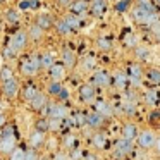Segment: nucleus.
I'll list each match as a JSON object with an SVG mask.
<instances>
[{
	"label": "nucleus",
	"mask_w": 160,
	"mask_h": 160,
	"mask_svg": "<svg viewBox=\"0 0 160 160\" xmlns=\"http://www.w3.org/2000/svg\"><path fill=\"white\" fill-rule=\"evenodd\" d=\"M0 150L4 153H12L16 150V139H14V134H12V129H7L4 138L0 139Z\"/></svg>",
	"instance_id": "obj_1"
},
{
	"label": "nucleus",
	"mask_w": 160,
	"mask_h": 160,
	"mask_svg": "<svg viewBox=\"0 0 160 160\" xmlns=\"http://www.w3.org/2000/svg\"><path fill=\"white\" fill-rule=\"evenodd\" d=\"M42 67V62H40L38 57H31V59L24 60L21 66V71L22 74H26V76H33V74L38 72V69Z\"/></svg>",
	"instance_id": "obj_2"
},
{
	"label": "nucleus",
	"mask_w": 160,
	"mask_h": 160,
	"mask_svg": "<svg viewBox=\"0 0 160 160\" xmlns=\"http://www.w3.org/2000/svg\"><path fill=\"white\" fill-rule=\"evenodd\" d=\"M26 42H28V33H24V31H18V33H16V35L11 38V43H9V45H11L12 48L16 50V52H19L21 48H24Z\"/></svg>",
	"instance_id": "obj_3"
},
{
	"label": "nucleus",
	"mask_w": 160,
	"mask_h": 160,
	"mask_svg": "<svg viewBox=\"0 0 160 160\" xmlns=\"http://www.w3.org/2000/svg\"><path fill=\"white\" fill-rule=\"evenodd\" d=\"M132 16H134V19L138 22H143V24H150V22L153 21V14L152 12H148V11H145L143 7H136L134 11H132Z\"/></svg>",
	"instance_id": "obj_4"
},
{
	"label": "nucleus",
	"mask_w": 160,
	"mask_h": 160,
	"mask_svg": "<svg viewBox=\"0 0 160 160\" xmlns=\"http://www.w3.org/2000/svg\"><path fill=\"white\" fill-rule=\"evenodd\" d=\"M138 141H139V146H141V148H152L157 143V139H155V134H153L152 131H143L141 134L138 136Z\"/></svg>",
	"instance_id": "obj_5"
},
{
	"label": "nucleus",
	"mask_w": 160,
	"mask_h": 160,
	"mask_svg": "<svg viewBox=\"0 0 160 160\" xmlns=\"http://www.w3.org/2000/svg\"><path fill=\"white\" fill-rule=\"evenodd\" d=\"M66 114H67V110H66V107H64V105L52 103V105L48 107V115H50V119H59V121H62V119L66 117Z\"/></svg>",
	"instance_id": "obj_6"
},
{
	"label": "nucleus",
	"mask_w": 160,
	"mask_h": 160,
	"mask_svg": "<svg viewBox=\"0 0 160 160\" xmlns=\"http://www.w3.org/2000/svg\"><path fill=\"white\" fill-rule=\"evenodd\" d=\"M114 150H115V153H119V155H128V153L132 150V143L129 141V139H126V138H121L117 143H115Z\"/></svg>",
	"instance_id": "obj_7"
},
{
	"label": "nucleus",
	"mask_w": 160,
	"mask_h": 160,
	"mask_svg": "<svg viewBox=\"0 0 160 160\" xmlns=\"http://www.w3.org/2000/svg\"><path fill=\"white\" fill-rule=\"evenodd\" d=\"M18 91H19V86H18V81H16L14 78L9 79V81H4V93H5V97L14 98L16 95H18Z\"/></svg>",
	"instance_id": "obj_8"
},
{
	"label": "nucleus",
	"mask_w": 160,
	"mask_h": 160,
	"mask_svg": "<svg viewBox=\"0 0 160 160\" xmlns=\"http://www.w3.org/2000/svg\"><path fill=\"white\" fill-rule=\"evenodd\" d=\"M105 122V115L98 114V112H91L86 115V124H90L91 128H100Z\"/></svg>",
	"instance_id": "obj_9"
},
{
	"label": "nucleus",
	"mask_w": 160,
	"mask_h": 160,
	"mask_svg": "<svg viewBox=\"0 0 160 160\" xmlns=\"http://www.w3.org/2000/svg\"><path fill=\"white\" fill-rule=\"evenodd\" d=\"M139 136V131H138V128H136L134 124H126L124 128H122V138H126V139H129V141H132L134 138H138Z\"/></svg>",
	"instance_id": "obj_10"
},
{
	"label": "nucleus",
	"mask_w": 160,
	"mask_h": 160,
	"mask_svg": "<svg viewBox=\"0 0 160 160\" xmlns=\"http://www.w3.org/2000/svg\"><path fill=\"white\" fill-rule=\"evenodd\" d=\"M93 83L97 84V86H107V84L110 83V78H108V74L105 72V71H97V72L93 74Z\"/></svg>",
	"instance_id": "obj_11"
},
{
	"label": "nucleus",
	"mask_w": 160,
	"mask_h": 160,
	"mask_svg": "<svg viewBox=\"0 0 160 160\" xmlns=\"http://www.w3.org/2000/svg\"><path fill=\"white\" fill-rule=\"evenodd\" d=\"M50 74H52L53 81H60L66 76V67L60 66V64H53V66L50 67Z\"/></svg>",
	"instance_id": "obj_12"
},
{
	"label": "nucleus",
	"mask_w": 160,
	"mask_h": 160,
	"mask_svg": "<svg viewBox=\"0 0 160 160\" xmlns=\"http://www.w3.org/2000/svg\"><path fill=\"white\" fill-rule=\"evenodd\" d=\"M29 103H31V107L35 108V110H42V108L47 105V97H45L43 93H40V91H38V95H36V97L33 98Z\"/></svg>",
	"instance_id": "obj_13"
},
{
	"label": "nucleus",
	"mask_w": 160,
	"mask_h": 160,
	"mask_svg": "<svg viewBox=\"0 0 160 160\" xmlns=\"http://www.w3.org/2000/svg\"><path fill=\"white\" fill-rule=\"evenodd\" d=\"M79 95H81V100L83 102H91L95 98V90L90 86V84H84V86L79 90Z\"/></svg>",
	"instance_id": "obj_14"
},
{
	"label": "nucleus",
	"mask_w": 160,
	"mask_h": 160,
	"mask_svg": "<svg viewBox=\"0 0 160 160\" xmlns=\"http://www.w3.org/2000/svg\"><path fill=\"white\" fill-rule=\"evenodd\" d=\"M107 9V4H105V0H93V4H91V12L95 16H102Z\"/></svg>",
	"instance_id": "obj_15"
},
{
	"label": "nucleus",
	"mask_w": 160,
	"mask_h": 160,
	"mask_svg": "<svg viewBox=\"0 0 160 160\" xmlns=\"http://www.w3.org/2000/svg\"><path fill=\"white\" fill-rule=\"evenodd\" d=\"M86 9H88V4L84 2V0H76V2L71 4V11H72V14H83Z\"/></svg>",
	"instance_id": "obj_16"
},
{
	"label": "nucleus",
	"mask_w": 160,
	"mask_h": 160,
	"mask_svg": "<svg viewBox=\"0 0 160 160\" xmlns=\"http://www.w3.org/2000/svg\"><path fill=\"white\" fill-rule=\"evenodd\" d=\"M36 24L42 29H48L50 26H52V18H50L48 14H40L38 19H36Z\"/></svg>",
	"instance_id": "obj_17"
},
{
	"label": "nucleus",
	"mask_w": 160,
	"mask_h": 160,
	"mask_svg": "<svg viewBox=\"0 0 160 160\" xmlns=\"http://www.w3.org/2000/svg\"><path fill=\"white\" fill-rule=\"evenodd\" d=\"M43 141H45V132H42V131L33 132L31 139H29V143H31V146H33V148H35V146H40Z\"/></svg>",
	"instance_id": "obj_18"
},
{
	"label": "nucleus",
	"mask_w": 160,
	"mask_h": 160,
	"mask_svg": "<svg viewBox=\"0 0 160 160\" xmlns=\"http://www.w3.org/2000/svg\"><path fill=\"white\" fill-rule=\"evenodd\" d=\"M28 36L31 40H40L43 36V29L40 28L38 24H33L31 28H29V31H28Z\"/></svg>",
	"instance_id": "obj_19"
},
{
	"label": "nucleus",
	"mask_w": 160,
	"mask_h": 160,
	"mask_svg": "<svg viewBox=\"0 0 160 160\" xmlns=\"http://www.w3.org/2000/svg\"><path fill=\"white\" fill-rule=\"evenodd\" d=\"M95 108H97V112H98V114H102V115H108V114L112 112V108L108 107V105L105 103V102H102V100H100V102H97Z\"/></svg>",
	"instance_id": "obj_20"
},
{
	"label": "nucleus",
	"mask_w": 160,
	"mask_h": 160,
	"mask_svg": "<svg viewBox=\"0 0 160 160\" xmlns=\"http://www.w3.org/2000/svg\"><path fill=\"white\" fill-rule=\"evenodd\" d=\"M129 76H131V79L136 83L138 78H141V67H139L138 64H132V66L129 67Z\"/></svg>",
	"instance_id": "obj_21"
},
{
	"label": "nucleus",
	"mask_w": 160,
	"mask_h": 160,
	"mask_svg": "<svg viewBox=\"0 0 160 160\" xmlns=\"http://www.w3.org/2000/svg\"><path fill=\"white\" fill-rule=\"evenodd\" d=\"M64 21H66L67 24L71 26V29H76V28H79V19L76 18V14H67L66 18H64Z\"/></svg>",
	"instance_id": "obj_22"
},
{
	"label": "nucleus",
	"mask_w": 160,
	"mask_h": 160,
	"mask_svg": "<svg viewBox=\"0 0 160 160\" xmlns=\"http://www.w3.org/2000/svg\"><path fill=\"white\" fill-rule=\"evenodd\" d=\"M55 28H57V31H59L60 35H67V33H71V26L67 24L64 19H62V21H57L55 22Z\"/></svg>",
	"instance_id": "obj_23"
},
{
	"label": "nucleus",
	"mask_w": 160,
	"mask_h": 160,
	"mask_svg": "<svg viewBox=\"0 0 160 160\" xmlns=\"http://www.w3.org/2000/svg\"><path fill=\"white\" fill-rule=\"evenodd\" d=\"M146 78H148L152 83L160 84V71L158 69H150L148 72H146Z\"/></svg>",
	"instance_id": "obj_24"
},
{
	"label": "nucleus",
	"mask_w": 160,
	"mask_h": 160,
	"mask_svg": "<svg viewBox=\"0 0 160 160\" xmlns=\"http://www.w3.org/2000/svg\"><path fill=\"white\" fill-rule=\"evenodd\" d=\"M62 59H64V64H66L67 67H72L74 66V53L71 52V50H64Z\"/></svg>",
	"instance_id": "obj_25"
},
{
	"label": "nucleus",
	"mask_w": 160,
	"mask_h": 160,
	"mask_svg": "<svg viewBox=\"0 0 160 160\" xmlns=\"http://www.w3.org/2000/svg\"><path fill=\"white\" fill-rule=\"evenodd\" d=\"M105 136L102 134V132H95V136H93V145L97 146V148H105Z\"/></svg>",
	"instance_id": "obj_26"
},
{
	"label": "nucleus",
	"mask_w": 160,
	"mask_h": 160,
	"mask_svg": "<svg viewBox=\"0 0 160 160\" xmlns=\"http://www.w3.org/2000/svg\"><path fill=\"white\" fill-rule=\"evenodd\" d=\"M146 102H148V105H157V102H158V93H157L155 90H150L146 91Z\"/></svg>",
	"instance_id": "obj_27"
},
{
	"label": "nucleus",
	"mask_w": 160,
	"mask_h": 160,
	"mask_svg": "<svg viewBox=\"0 0 160 160\" xmlns=\"http://www.w3.org/2000/svg\"><path fill=\"white\" fill-rule=\"evenodd\" d=\"M40 62H42V67H52L53 66V55L52 53H45V55L40 59Z\"/></svg>",
	"instance_id": "obj_28"
},
{
	"label": "nucleus",
	"mask_w": 160,
	"mask_h": 160,
	"mask_svg": "<svg viewBox=\"0 0 160 160\" xmlns=\"http://www.w3.org/2000/svg\"><path fill=\"white\" fill-rule=\"evenodd\" d=\"M36 95H38V90H36L35 86H28V88L24 90V98H26L28 102H31L33 98L36 97Z\"/></svg>",
	"instance_id": "obj_29"
},
{
	"label": "nucleus",
	"mask_w": 160,
	"mask_h": 160,
	"mask_svg": "<svg viewBox=\"0 0 160 160\" xmlns=\"http://www.w3.org/2000/svg\"><path fill=\"white\" fill-rule=\"evenodd\" d=\"M24 157H26V152L21 148H16L14 152L11 153V160H24Z\"/></svg>",
	"instance_id": "obj_30"
},
{
	"label": "nucleus",
	"mask_w": 160,
	"mask_h": 160,
	"mask_svg": "<svg viewBox=\"0 0 160 160\" xmlns=\"http://www.w3.org/2000/svg\"><path fill=\"white\" fill-rule=\"evenodd\" d=\"M48 91H50L52 95H57V97H59V95H60V91H62V86L59 84V81H53V83L48 86Z\"/></svg>",
	"instance_id": "obj_31"
},
{
	"label": "nucleus",
	"mask_w": 160,
	"mask_h": 160,
	"mask_svg": "<svg viewBox=\"0 0 160 160\" xmlns=\"http://www.w3.org/2000/svg\"><path fill=\"white\" fill-rule=\"evenodd\" d=\"M0 78H2L4 81L12 79V71L9 69V67H2V69H0Z\"/></svg>",
	"instance_id": "obj_32"
},
{
	"label": "nucleus",
	"mask_w": 160,
	"mask_h": 160,
	"mask_svg": "<svg viewBox=\"0 0 160 160\" xmlns=\"http://www.w3.org/2000/svg\"><path fill=\"white\" fill-rule=\"evenodd\" d=\"M7 21L11 22V24H16V22L19 21L18 12H16V11H9V12H7Z\"/></svg>",
	"instance_id": "obj_33"
},
{
	"label": "nucleus",
	"mask_w": 160,
	"mask_h": 160,
	"mask_svg": "<svg viewBox=\"0 0 160 160\" xmlns=\"http://www.w3.org/2000/svg\"><path fill=\"white\" fill-rule=\"evenodd\" d=\"M48 129H50V121H47V119H42V121L38 122V131L45 132V131H48Z\"/></svg>",
	"instance_id": "obj_34"
},
{
	"label": "nucleus",
	"mask_w": 160,
	"mask_h": 160,
	"mask_svg": "<svg viewBox=\"0 0 160 160\" xmlns=\"http://www.w3.org/2000/svg\"><path fill=\"white\" fill-rule=\"evenodd\" d=\"M98 47H100L102 50H108V48H110V43H108L105 38H100V40H98Z\"/></svg>",
	"instance_id": "obj_35"
},
{
	"label": "nucleus",
	"mask_w": 160,
	"mask_h": 160,
	"mask_svg": "<svg viewBox=\"0 0 160 160\" xmlns=\"http://www.w3.org/2000/svg\"><path fill=\"white\" fill-rule=\"evenodd\" d=\"M115 9H117L119 12L126 11V9H128V0H122V2H117V4H115Z\"/></svg>",
	"instance_id": "obj_36"
},
{
	"label": "nucleus",
	"mask_w": 160,
	"mask_h": 160,
	"mask_svg": "<svg viewBox=\"0 0 160 160\" xmlns=\"http://www.w3.org/2000/svg\"><path fill=\"white\" fill-rule=\"evenodd\" d=\"M24 160H38V157H36L35 150H29V152H26V157Z\"/></svg>",
	"instance_id": "obj_37"
},
{
	"label": "nucleus",
	"mask_w": 160,
	"mask_h": 160,
	"mask_svg": "<svg viewBox=\"0 0 160 160\" xmlns=\"http://www.w3.org/2000/svg\"><path fill=\"white\" fill-rule=\"evenodd\" d=\"M16 53H18V52H16V50H14V48H12V47H11V45H9V47H7V48H5V57H14V55H16Z\"/></svg>",
	"instance_id": "obj_38"
},
{
	"label": "nucleus",
	"mask_w": 160,
	"mask_h": 160,
	"mask_svg": "<svg viewBox=\"0 0 160 160\" xmlns=\"http://www.w3.org/2000/svg\"><path fill=\"white\" fill-rule=\"evenodd\" d=\"M124 112H128L129 115H132L134 114V107H132L131 103H124Z\"/></svg>",
	"instance_id": "obj_39"
},
{
	"label": "nucleus",
	"mask_w": 160,
	"mask_h": 160,
	"mask_svg": "<svg viewBox=\"0 0 160 160\" xmlns=\"http://www.w3.org/2000/svg\"><path fill=\"white\" fill-rule=\"evenodd\" d=\"M19 9L26 11V9H31V4H29V0H22L21 4H19Z\"/></svg>",
	"instance_id": "obj_40"
},
{
	"label": "nucleus",
	"mask_w": 160,
	"mask_h": 160,
	"mask_svg": "<svg viewBox=\"0 0 160 160\" xmlns=\"http://www.w3.org/2000/svg\"><path fill=\"white\" fill-rule=\"evenodd\" d=\"M138 57H141V59H146L148 57V52H146V48H138Z\"/></svg>",
	"instance_id": "obj_41"
},
{
	"label": "nucleus",
	"mask_w": 160,
	"mask_h": 160,
	"mask_svg": "<svg viewBox=\"0 0 160 160\" xmlns=\"http://www.w3.org/2000/svg\"><path fill=\"white\" fill-rule=\"evenodd\" d=\"M93 66H95L93 59H84V67H86V69H91Z\"/></svg>",
	"instance_id": "obj_42"
},
{
	"label": "nucleus",
	"mask_w": 160,
	"mask_h": 160,
	"mask_svg": "<svg viewBox=\"0 0 160 160\" xmlns=\"http://www.w3.org/2000/svg\"><path fill=\"white\" fill-rule=\"evenodd\" d=\"M115 81H117V84H119V86H122V84L126 83V78L122 76V74H117V78H115Z\"/></svg>",
	"instance_id": "obj_43"
},
{
	"label": "nucleus",
	"mask_w": 160,
	"mask_h": 160,
	"mask_svg": "<svg viewBox=\"0 0 160 160\" xmlns=\"http://www.w3.org/2000/svg\"><path fill=\"white\" fill-rule=\"evenodd\" d=\"M59 97L62 98V100H66V98L69 97V93H67V90H64V88H62V91H60V95H59Z\"/></svg>",
	"instance_id": "obj_44"
},
{
	"label": "nucleus",
	"mask_w": 160,
	"mask_h": 160,
	"mask_svg": "<svg viewBox=\"0 0 160 160\" xmlns=\"http://www.w3.org/2000/svg\"><path fill=\"white\" fill-rule=\"evenodd\" d=\"M150 117H152V121H158V119H160V112H153Z\"/></svg>",
	"instance_id": "obj_45"
},
{
	"label": "nucleus",
	"mask_w": 160,
	"mask_h": 160,
	"mask_svg": "<svg viewBox=\"0 0 160 160\" xmlns=\"http://www.w3.org/2000/svg\"><path fill=\"white\" fill-rule=\"evenodd\" d=\"M29 4H31V9H36L40 4V0H29Z\"/></svg>",
	"instance_id": "obj_46"
},
{
	"label": "nucleus",
	"mask_w": 160,
	"mask_h": 160,
	"mask_svg": "<svg viewBox=\"0 0 160 160\" xmlns=\"http://www.w3.org/2000/svg\"><path fill=\"white\" fill-rule=\"evenodd\" d=\"M4 122H5V117H4V115H2V114H0V126L4 124Z\"/></svg>",
	"instance_id": "obj_47"
},
{
	"label": "nucleus",
	"mask_w": 160,
	"mask_h": 160,
	"mask_svg": "<svg viewBox=\"0 0 160 160\" xmlns=\"http://www.w3.org/2000/svg\"><path fill=\"white\" fill-rule=\"evenodd\" d=\"M55 160H66V157H64V155H57Z\"/></svg>",
	"instance_id": "obj_48"
},
{
	"label": "nucleus",
	"mask_w": 160,
	"mask_h": 160,
	"mask_svg": "<svg viewBox=\"0 0 160 160\" xmlns=\"http://www.w3.org/2000/svg\"><path fill=\"white\" fill-rule=\"evenodd\" d=\"M157 150H158V152H160V138L157 139Z\"/></svg>",
	"instance_id": "obj_49"
},
{
	"label": "nucleus",
	"mask_w": 160,
	"mask_h": 160,
	"mask_svg": "<svg viewBox=\"0 0 160 160\" xmlns=\"http://www.w3.org/2000/svg\"><path fill=\"white\" fill-rule=\"evenodd\" d=\"M2 64H4V62H2V55H0V69H2V67H4V66H2Z\"/></svg>",
	"instance_id": "obj_50"
}]
</instances>
